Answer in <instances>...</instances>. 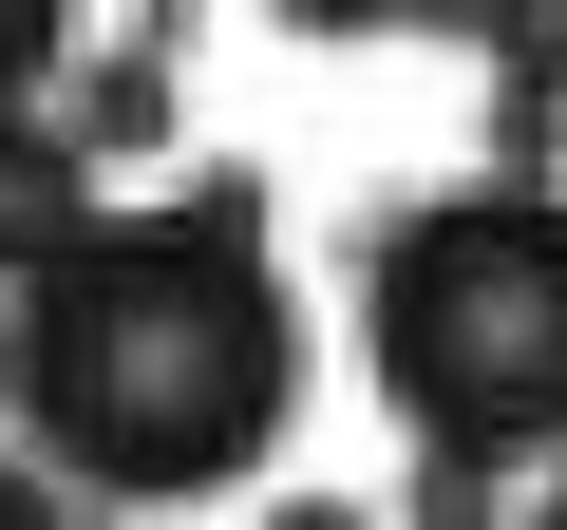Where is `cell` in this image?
Masks as SVG:
<instances>
[{
  "label": "cell",
  "mask_w": 567,
  "mask_h": 530,
  "mask_svg": "<svg viewBox=\"0 0 567 530\" xmlns=\"http://www.w3.org/2000/svg\"><path fill=\"white\" fill-rule=\"evenodd\" d=\"M548 511H567V492H548Z\"/></svg>",
  "instance_id": "30bf717a"
},
{
  "label": "cell",
  "mask_w": 567,
  "mask_h": 530,
  "mask_svg": "<svg viewBox=\"0 0 567 530\" xmlns=\"http://www.w3.org/2000/svg\"><path fill=\"white\" fill-rule=\"evenodd\" d=\"M58 39H76V0H0V114L58 77Z\"/></svg>",
  "instance_id": "52a82bcc"
},
{
  "label": "cell",
  "mask_w": 567,
  "mask_h": 530,
  "mask_svg": "<svg viewBox=\"0 0 567 530\" xmlns=\"http://www.w3.org/2000/svg\"><path fill=\"white\" fill-rule=\"evenodd\" d=\"M76 208H95V152H76L58 114H0V265H39Z\"/></svg>",
  "instance_id": "277c9868"
},
{
  "label": "cell",
  "mask_w": 567,
  "mask_h": 530,
  "mask_svg": "<svg viewBox=\"0 0 567 530\" xmlns=\"http://www.w3.org/2000/svg\"><path fill=\"white\" fill-rule=\"evenodd\" d=\"M284 39H398V20H435V0H265Z\"/></svg>",
  "instance_id": "ba28073f"
},
{
  "label": "cell",
  "mask_w": 567,
  "mask_h": 530,
  "mask_svg": "<svg viewBox=\"0 0 567 530\" xmlns=\"http://www.w3.org/2000/svg\"><path fill=\"white\" fill-rule=\"evenodd\" d=\"M58 133H76L95 171L171 152V133H189V20H133V39H95V58H76V95H58Z\"/></svg>",
  "instance_id": "3957f363"
},
{
  "label": "cell",
  "mask_w": 567,
  "mask_h": 530,
  "mask_svg": "<svg viewBox=\"0 0 567 530\" xmlns=\"http://www.w3.org/2000/svg\"><path fill=\"white\" fill-rule=\"evenodd\" d=\"M360 360L398 398V436L454 455H567V171H473L435 208L379 227L360 285Z\"/></svg>",
  "instance_id": "7a4b0ae2"
},
{
  "label": "cell",
  "mask_w": 567,
  "mask_h": 530,
  "mask_svg": "<svg viewBox=\"0 0 567 530\" xmlns=\"http://www.w3.org/2000/svg\"><path fill=\"white\" fill-rule=\"evenodd\" d=\"M39 511H58V473H39V455H0V530H39Z\"/></svg>",
  "instance_id": "9c48e42d"
},
{
  "label": "cell",
  "mask_w": 567,
  "mask_h": 530,
  "mask_svg": "<svg viewBox=\"0 0 567 530\" xmlns=\"http://www.w3.org/2000/svg\"><path fill=\"white\" fill-rule=\"evenodd\" d=\"M0 417L58 492L114 511L246 492L303 417V304L265 265V190L208 171L189 208H76L39 265H0Z\"/></svg>",
  "instance_id": "6da1fadb"
},
{
  "label": "cell",
  "mask_w": 567,
  "mask_h": 530,
  "mask_svg": "<svg viewBox=\"0 0 567 530\" xmlns=\"http://www.w3.org/2000/svg\"><path fill=\"white\" fill-rule=\"evenodd\" d=\"M492 171H567V77H492Z\"/></svg>",
  "instance_id": "8992f818"
},
{
  "label": "cell",
  "mask_w": 567,
  "mask_h": 530,
  "mask_svg": "<svg viewBox=\"0 0 567 530\" xmlns=\"http://www.w3.org/2000/svg\"><path fill=\"white\" fill-rule=\"evenodd\" d=\"M435 20H473L492 77H567V0H435Z\"/></svg>",
  "instance_id": "5b68a950"
}]
</instances>
